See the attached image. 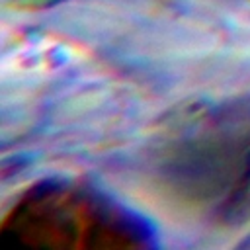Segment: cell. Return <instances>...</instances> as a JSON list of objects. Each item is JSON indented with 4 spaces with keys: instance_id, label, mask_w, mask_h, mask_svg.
Segmentation results:
<instances>
[{
    "instance_id": "1",
    "label": "cell",
    "mask_w": 250,
    "mask_h": 250,
    "mask_svg": "<svg viewBox=\"0 0 250 250\" xmlns=\"http://www.w3.org/2000/svg\"><path fill=\"white\" fill-rule=\"evenodd\" d=\"M61 0H16L14 6L18 8H25V10H35V8H47V6H53Z\"/></svg>"
}]
</instances>
